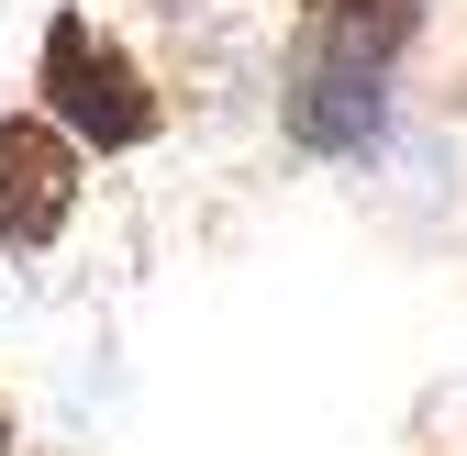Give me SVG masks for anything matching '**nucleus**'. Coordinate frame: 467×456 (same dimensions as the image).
<instances>
[{"label":"nucleus","mask_w":467,"mask_h":456,"mask_svg":"<svg viewBox=\"0 0 467 456\" xmlns=\"http://www.w3.org/2000/svg\"><path fill=\"white\" fill-rule=\"evenodd\" d=\"M34 89H45V123L67 134L78 156H134V145H156V123H167V100H156V78L134 67V45L100 34L89 12H56V23H45Z\"/></svg>","instance_id":"obj_1"},{"label":"nucleus","mask_w":467,"mask_h":456,"mask_svg":"<svg viewBox=\"0 0 467 456\" xmlns=\"http://www.w3.org/2000/svg\"><path fill=\"white\" fill-rule=\"evenodd\" d=\"M301 45L334 56V67L389 78L400 56L423 45V0H301Z\"/></svg>","instance_id":"obj_4"},{"label":"nucleus","mask_w":467,"mask_h":456,"mask_svg":"<svg viewBox=\"0 0 467 456\" xmlns=\"http://www.w3.org/2000/svg\"><path fill=\"white\" fill-rule=\"evenodd\" d=\"M12 445H23V423H12V401H0V456H12Z\"/></svg>","instance_id":"obj_5"},{"label":"nucleus","mask_w":467,"mask_h":456,"mask_svg":"<svg viewBox=\"0 0 467 456\" xmlns=\"http://www.w3.org/2000/svg\"><path fill=\"white\" fill-rule=\"evenodd\" d=\"M78 179H89V156L56 134L45 111H12V123H0V245L45 256L67 234V212H78Z\"/></svg>","instance_id":"obj_2"},{"label":"nucleus","mask_w":467,"mask_h":456,"mask_svg":"<svg viewBox=\"0 0 467 456\" xmlns=\"http://www.w3.org/2000/svg\"><path fill=\"white\" fill-rule=\"evenodd\" d=\"M278 134L301 145V156H368L389 134V78L289 45V67H278Z\"/></svg>","instance_id":"obj_3"}]
</instances>
